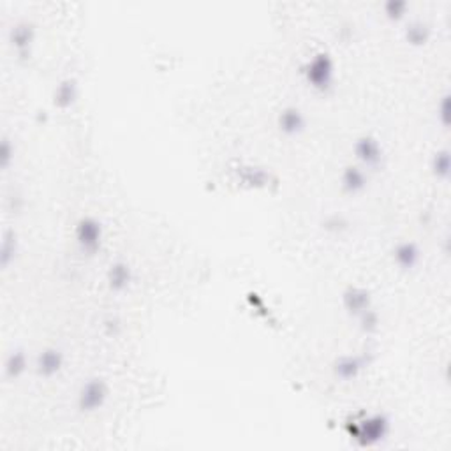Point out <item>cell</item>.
I'll return each mask as SVG.
<instances>
[{"label": "cell", "mask_w": 451, "mask_h": 451, "mask_svg": "<svg viewBox=\"0 0 451 451\" xmlns=\"http://www.w3.org/2000/svg\"><path fill=\"white\" fill-rule=\"evenodd\" d=\"M304 76L309 85L318 92H328L335 82V62L332 55L319 52L304 66Z\"/></svg>", "instance_id": "cell-1"}, {"label": "cell", "mask_w": 451, "mask_h": 451, "mask_svg": "<svg viewBox=\"0 0 451 451\" xmlns=\"http://www.w3.org/2000/svg\"><path fill=\"white\" fill-rule=\"evenodd\" d=\"M76 244L82 249L85 254H96L97 251H101L103 245V226L97 219L94 217H83L80 219V222L76 224Z\"/></svg>", "instance_id": "cell-2"}, {"label": "cell", "mask_w": 451, "mask_h": 451, "mask_svg": "<svg viewBox=\"0 0 451 451\" xmlns=\"http://www.w3.org/2000/svg\"><path fill=\"white\" fill-rule=\"evenodd\" d=\"M110 388L103 379H90L78 393V407L82 413H96L106 404Z\"/></svg>", "instance_id": "cell-3"}, {"label": "cell", "mask_w": 451, "mask_h": 451, "mask_svg": "<svg viewBox=\"0 0 451 451\" xmlns=\"http://www.w3.org/2000/svg\"><path fill=\"white\" fill-rule=\"evenodd\" d=\"M355 156L367 170H378L385 159L383 147L376 138L362 136L355 143Z\"/></svg>", "instance_id": "cell-4"}, {"label": "cell", "mask_w": 451, "mask_h": 451, "mask_svg": "<svg viewBox=\"0 0 451 451\" xmlns=\"http://www.w3.org/2000/svg\"><path fill=\"white\" fill-rule=\"evenodd\" d=\"M388 430H390L388 420L381 415H376L363 420V422L360 423L358 429H356L355 432V437L356 439H362L363 444H376L381 439H385Z\"/></svg>", "instance_id": "cell-5"}, {"label": "cell", "mask_w": 451, "mask_h": 451, "mask_svg": "<svg viewBox=\"0 0 451 451\" xmlns=\"http://www.w3.org/2000/svg\"><path fill=\"white\" fill-rule=\"evenodd\" d=\"M279 129L286 134V136H298L307 127V119H305L304 111L296 106H288L279 113Z\"/></svg>", "instance_id": "cell-6"}, {"label": "cell", "mask_w": 451, "mask_h": 451, "mask_svg": "<svg viewBox=\"0 0 451 451\" xmlns=\"http://www.w3.org/2000/svg\"><path fill=\"white\" fill-rule=\"evenodd\" d=\"M133 282V270L127 263L117 261L108 270V286L111 291H126Z\"/></svg>", "instance_id": "cell-7"}, {"label": "cell", "mask_w": 451, "mask_h": 451, "mask_svg": "<svg viewBox=\"0 0 451 451\" xmlns=\"http://www.w3.org/2000/svg\"><path fill=\"white\" fill-rule=\"evenodd\" d=\"M420 258H422L420 247L413 242H402L393 251V259L402 270H413L420 263Z\"/></svg>", "instance_id": "cell-8"}, {"label": "cell", "mask_w": 451, "mask_h": 451, "mask_svg": "<svg viewBox=\"0 0 451 451\" xmlns=\"http://www.w3.org/2000/svg\"><path fill=\"white\" fill-rule=\"evenodd\" d=\"M62 365L64 356L59 349H45L37 356V372L45 378H52V376L59 374Z\"/></svg>", "instance_id": "cell-9"}, {"label": "cell", "mask_w": 451, "mask_h": 451, "mask_svg": "<svg viewBox=\"0 0 451 451\" xmlns=\"http://www.w3.org/2000/svg\"><path fill=\"white\" fill-rule=\"evenodd\" d=\"M365 356H344L335 363V376L337 378L349 381V379H356L363 369L367 367Z\"/></svg>", "instance_id": "cell-10"}, {"label": "cell", "mask_w": 451, "mask_h": 451, "mask_svg": "<svg viewBox=\"0 0 451 451\" xmlns=\"http://www.w3.org/2000/svg\"><path fill=\"white\" fill-rule=\"evenodd\" d=\"M344 307L348 309L349 314L360 316L365 311H369L370 307V295L367 289L362 288H349L344 293Z\"/></svg>", "instance_id": "cell-11"}, {"label": "cell", "mask_w": 451, "mask_h": 451, "mask_svg": "<svg viewBox=\"0 0 451 451\" xmlns=\"http://www.w3.org/2000/svg\"><path fill=\"white\" fill-rule=\"evenodd\" d=\"M367 173L360 166H348L342 173V189L348 194H358L367 187Z\"/></svg>", "instance_id": "cell-12"}, {"label": "cell", "mask_w": 451, "mask_h": 451, "mask_svg": "<svg viewBox=\"0 0 451 451\" xmlns=\"http://www.w3.org/2000/svg\"><path fill=\"white\" fill-rule=\"evenodd\" d=\"M78 99V85L74 80H64L55 90V96H53V103L55 106H59L60 110H66V108L73 106Z\"/></svg>", "instance_id": "cell-13"}, {"label": "cell", "mask_w": 451, "mask_h": 451, "mask_svg": "<svg viewBox=\"0 0 451 451\" xmlns=\"http://www.w3.org/2000/svg\"><path fill=\"white\" fill-rule=\"evenodd\" d=\"M11 39H13V45L16 46V50H18L20 53H22L23 50H29V46L32 45V41H34L32 25L27 22L18 23V25L13 29Z\"/></svg>", "instance_id": "cell-14"}, {"label": "cell", "mask_w": 451, "mask_h": 451, "mask_svg": "<svg viewBox=\"0 0 451 451\" xmlns=\"http://www.w3.org/2000/svg\"><path fill=\"white\" fill-rule=\"evenodd\" d=\"M406 37L407 41L411 43V45L415 46H422L425 45L427 41H429L430 37V29L427 23L423 22H413L407 25V30H406Z\"/></svg>", "instance_id": "cell-15"}, {"label": "cell", "mask_w": 451, "mask_h": 451, "mask_svg": "<svg viewBox=\"0 0 451 451\" xmlns=\"http://www.w3.org/2000/svg\"><path fill=\"white\" fill-rule=\"evenodd\" d=\"M27 370V356L23 351H13L6 360V376L8 378H20Z\"/></svg>", "instance_id": "cell-16"}, {"label": "cell", "mask_w": 451, "mask_h": 451, "mask_svg": "<svg viewBox=\"0 0 451 451\" xmlns=\"http://www.w3.org/2000/svg\"><path fill=\"white\" fill-rule=\"evenodd\" d=\"M432 171L437 178L450 177V152H448L446 148H443V150L434 154Z\"/></svg>", "instance_id": "cell-17"}, {"label": "cell", "mask_w": 451, "mask_h": 451, "mask_svg": "<svg viewBox=\"0 0 451 451\" xmlns=\"http://www.w3.org/2000/svg\"><path fill=\"white\" fill-rule=\"evenodd\" d=\"M407 9H409V4H407L406 0H388V2H385V6H383V11H385L386 18L393 20V22L402 20L404 16H406Z\"/></svg>", "instance_id": "cell-18"}, {"label": "cell", "mask_w": 451, "mask_h": 451, "mask_svg": "<svg viewBox=\"0 0 451 451\" xmlns=\"http://www.w3.org/2000/svg\"><path fill=\"white\" fill-rule=\"evenodd\" d=\"M358 318H360V323H362V328L365 330V332H374V330L378 328L379 316L376 314L372 309H369V311H365L363 314H360Z\"/></svg>", "instance_id": "cell-19"}, {"label": "cell", "mask_w": 451, "mask_h": 451, "mask_svg": "<svg viewBox=\"0 0 451 451\" xmlns=\"http://www.w3.org/2000/svg\"><path fill=\"white\" fill-rule=\"evenodd\" d=\"M439 117L443 126H448V124H450V96H444L443 101H441Z\"/></svg>", "instance_id": "cell-20"}]
</instances>
